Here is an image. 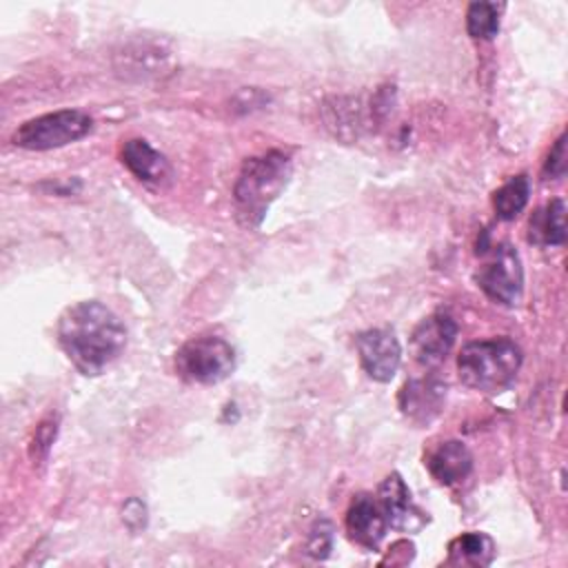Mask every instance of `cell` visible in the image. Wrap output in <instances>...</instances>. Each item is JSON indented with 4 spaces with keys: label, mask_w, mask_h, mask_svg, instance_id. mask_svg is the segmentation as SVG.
<instances>
[{
    "label": "cell",
    "mask_w": 568,
    "mask_h": 568,
    "mask_svg": "<svg viewBox=\"0 0 568 568\" xmlns=\"http://www.w3.org/2000/svg\"><path fill=\"white\" fill-rule=\"evenodd\" d=\"M457 322L448 313H433L422 320L410 335V353L417 364L439 366L457 339Z\"/></svg>",
    "instance_id": "obj_7"
},
{
    "label": "cell",
    "mask_w": 568,
    "mask_h": 568,
    "mask_svg": "<svg viewBox=\"0 0 568 568\" xmlns=\"http://www.w3.org/2000/svg\"><path fill=\"white\" fill-rule=\"evenodd\" d=\"M333 546V526L326 519H320L313 524L306 541V552L313 559H324Z\"/></svg>",
    "instance_id": "obj_18"
},
{
    "label": "cell",
    "mask_w": 568,
    "mask_h": 568,
    "mask_svg": "<svg viewBox=\"0 0 568 568\" xmlns=\"http://www.w3.org/2000/svg\"><path fill=\"white\" fill-rule=\"evenodd\" d=\"M521 348L510 337L470 342L457 355L459 379L479 393H501L521 368Z\"/></svg>",
    "instance_id": "obj_3"
},
{
    "label": "cell",
    "mask_w": 568,
    "mask_h": 568,
    "mask_svg": "<svg viewBox=\"0 0 568 568\" xmlns=\"http://www.w3.org/2000/svg\"><path fill=\"white\" fill-rule=\"evenodd\" d=\"M291 178V160L282 151L248 158L233 186L237 220L246 229L262 224L271 202L284 191Z\"/></svg>",
    "instance_id": "obj_2"
},
{
    "label": "cell",
    "mask_w": 568,
    "mask_h": 568,
    "mask_svg": "<svg viewBox=\"0 0 568 568\" xmlns=\"http://www.w3.org/2000/svg\"><path fill=\"white\" fill-rule=\"evenodd\" d=\"M566 173V135L561 133L555 142V146L550 149V155L546 160L544 166V175L546 178H561Z\"/></svg>",
    "instance_id": "obj_20"
},
{
    "label": "cell",
    "mask_w": 568,
    "mask_h": 568,
    "mask_svg": "<svg viewBox=\"0 0 568 568\" xmlns=\"http://www.w3.org/2000/svg\"><path fill=\"white\" fill-rule=\"evenodd\" d=\"M235 368L233 346L217 335H200L175 353V371L195 384H217Z\"/></svg>",
    "instance_id": "obj_5"
},
{
    "label": "cell",
    "mask_w": 568,
    "mask_h": 568,
    "mask_svg": "<svg viewBox=\"0 0 568 568\" xmlns=\"http://www.w3.org/2000/svg\"><path fill=\"white\" fill-rule=\"evenodd\" d=\"M448 550H450L453 564L488 566L495 557V544L484 532H464L450 541Z\"/></svg>",
    "instance_id": "obj_15"
},
{
    "label": "cell",
    "mask_w": 568,
    "mask_h": 568,
    "mask_svg": "<svg viewBox=\"0 0 568 568\" xmlns=\"http://www.w3.org/2000/svg\"><path fill=\"white\" fill-rule=\"evenodd\" d=\"M122 164L142 182H162L169 178L166 158L140 138L126 140L122 144Z\"/></svg>",
    "instance_id": "obj_13"
},
{
    "label": "cell",
    "mask_w": 568,
    "mask_h": 568,
    "mask_svg": "<svg viewBox=\"0 0 568 568\" xmlns=\"http://www.w3.org/2000/svg\"><path fill=\"white\" fill-rule=\"evenodd\" d=\"M388 524L386 517L377 504L375 497L359 493L346 513V532L348 537L366 548V550H375L379 546V541L386 537Z\"/></svg>",
    "instance_id": "obj_11"
},
{
    "label": "cell",
    "mask_w": 568,
    "mask_h": 568,
    "mask_svg": "<svg viewBox=\"0 0 568 568\" xmlns=\"http://www.w3.org/2000/svg\"><path fill=\"white\" fill-rule=\"evenodd\" d=\"M426 468L437 484L455 486L470 475L473 455L464 442L446 439L426 455Z\"/></svg>",
    "instance_id": "obj_12"
},
{
    "label": "cell",
    "mask_w": 568,
    "mask_h": 568,
    "mask_svg": "<svg viewBox=\"0 0 568 568\" xmlns=\"http://www.w3.org/2000/svg\"><path fill=\"white\" fill-rule=\"evenodd\" d=\"M55 337L71 364L84 375H100L126 346L124 324L98 300L67 306L58 317Z\"/></svg>",
    "instance_id": "obj_1"
},
{
    "label": "cell",
    "mask_w": 568,
    "mask_h": 568,
    "mask_svg": "<svg viewBox=\"0 0 568 568\" xmlns=\"http://www.w3.org/2000/svg\"><path fill=\"white\" fill-rule=\"evenodd\" d=\"M528 240L541 246H559L566 242V204L564 200H550L537 209L528 224Z\"/></svg>",
    "instance_id": "obj_14"
},
{
    "label": "cell",
    "mask_w": 568,
    "mask_h": 568,
    "mask_svg": "<svg viewBox=\"0 0 568 568\" xmlns=\"http://www.w3.org/2000/svg\"><path fill=\"white\" fill-rule=\"evenodd\" d=\"M91 129L93 120L89 113L80 109H62L27 120L16 129L11 142L29 151H49L84 138Z\"/></svg>",
    "instance_id": "obj_4"
},
{
    "label": "cell",
    "mask_w": 568,
    "mask_h": 568,
    "mask_svg": "<svg viewBox=\"0 0 568 568\" xmlns=\"http://www.w3.org/2000/svg\"><path fill=\"white\" fill-rule=\"evenodd\" d=\"M375 499L386 517L388 528H395L399 532H417L428 521V517L424 515V510L417 508L408 486L397 473H390L379 484Z\"/></svg>",
    "instance_id": "obj_9"
},
{
    "label": "cell",
    "mask_w": 568,
    "mask_h": 568,
    "mask_svg": "<svg viewBox=\"0 0 568 568\" xmlns=\"http://www.w3.org/2000/svg\"><path fill=\"white\" fill-rule=\"evenodd\" d=\"M362 368L375 382H390L402 362V346L393 331L368 328L355 339Z\"/></svg>",
    "instance_id": "obj_8"
},
{
    "label": "cell",
    "mask_w": 568,
    "mask_h": 568,
    "mask_svg": "<svg viewBox=\"0 0 568 568\" xmlns=\"http://www.w3.org/2000/svg\"><path fill=\"white\" fill-rule=\"evenodd\" d=\"M55 430H58L55 422H42V424L38 426V430H36V435H33V442H31V455H33L36 459H44V457L49 455L51 444H53V439H55Z\"/></svg>",
    "instance_id": "obj_19"
},
{
    "label": "cell",
    "mask_w": 568,
    "mask_h": 568,
    "mask_svg": "<svg viewBox=\"0 0 568 568\" xmlns=\"http://www.w3.org/2000/svg\"><path fill=\"white\" fill-rule=\"evenodd\" d=\"M484 262L479 264L475 280L477 286L493 300L504 306H515L524 291V268L519 253L501 242L490 251H481Z\"/></svg>",
    "instance_id": "obj_6"
},
{
    "label": "cell",
    "mask_w": 568,
    "mask_h": 568,
    "mask_svg": "<svg viewBox=\"0 0 568 568\" xmlns=\"http://www.w3.org/2000/svg\"><path fill=\"white\" fill-rule=\"evenodd\" d=\"M122 519H124V524L129 526V528H133V530H138V528H144V524H146V506L140 501V499H129L126 504H124V508H122Z\"/></svg>",
    "instance_id": "obj_21"
},
{
    "label": "cell",
    "mask_w": 568,
    "mask_h": 568,
    "mask_svg": "<svg viewBox=\"0 0 568 568\" xmlns=\"http://www.w3.org/2000/svg\"><path fill=\"white\" fill-rule=\"evenodd\" d=\"M528 195H530V182L528 175H515L508 182H504L495 195H493V206L499 220H515L524 206L528 204Z\"/></svg>",
    "instance_id": "obj_16"
},
{
    "label": "cell",
    "mask_w": 568,
    "mask_h": 568,
    "mask_svg": "<svg viewBox=\"0 0 568 568\" xmlns=\"http://www.w3.org/2000/svg\"><path fill=\"white\" fill-rule=\"evenodd\" d=\"M466 29L477 40H493L499 33V7L495 2H473L466 11Z\"/></svg>",
    "instance_id": "obj_17"
},
{
    "label": "cell",
    "mask_w": 568,
    "mask_h": 568,
    "mask_svg": "<svg viewBox=\"0 0 568 568\" xmlns=\"http://www.w3.org/2000/svg\"><path fill=\"white\" fill-rule=\"evenodd\" d=\"M446 402V384L435 377H419L410 379L402 386L397 404L406 419L413 424H428L433 422Z\"/></svg>",
    "instance_id": "obj_10"
}]
</instances>
